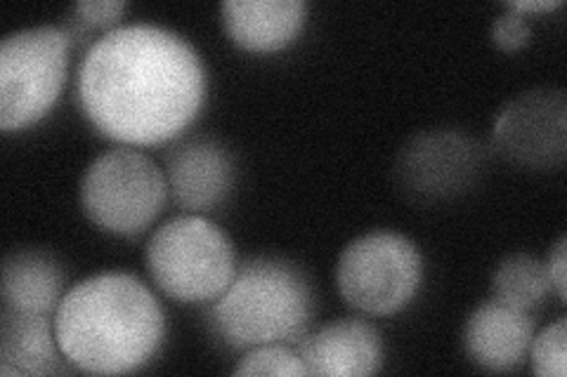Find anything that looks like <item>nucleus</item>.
Here are the masks:
<instances>
[{"label":"nucleus","mask_w":567,"mask_h":377,"mask_svg":"<svg viewBox=\"0 0 567 377\" xmlns=\"http://www.w3.org/2000/svg\"><path fill=\"white\" fill-rule=\"evenodd\" d=\"M206 74L194 45L166 27L126 24L87 48L79 104L93 128L121 145L181 137L202 112Z\"/></svg>","instance_id":"obj_1"},{"label":"nucleus","mask_w":567,"mask_h":377,"mask_svg":"<svg viewBox=\"0 0 567 377\" xmlns=\"http://www.w3.org/2000/svg\"><path fill=\"white\" fill-rule=\"evenodd\" d=\"M55 335L66 364L95 375H123L152 362L164 343L166 316L137 276L104 272L64 293Z\"/></svg>","instance_id":"obj_2"},{"label":"nucleus","mask_w":567,"mask_h":377,"mask_svg":"<svg viewBox=\"0 0 567 377\" xmlns=\"http://www.w3.org/2000/svg\"><path fill=\"white\" fill-rule=\"evenodd\" d=\"M315 312L303 269L279 255H256L237 266L233 283L213 300L210 326L227 347L296 345Z\"/></svg>","instance_id":"obj_3"},{"label":"nucleus","mask_w":567,"mask_h":377,"mask_svg":"<svg viewBox=\"0 0 567 377\" xmlns=\"http://www.w3.org/2000/svg\"><path fill=\"white\" fill-rule=\"evenodd\" d=\"M145 262L156 289L177 302H213L237 274L233 241L202 214H181L158 227Z\"/></svg>","instance_id":"obj_4"},{"label":"nucleus","mask_w":567,"mask_h":377,"mask_svg":"<svg viewBox=\"0 0 567 377\" xmlns=\"http://www.w3.org/2000/svg\"><path fill=\"white\" fill-rule=\"evenodd\" d=\"M71 35L64 27H33L0 43V128L39 123L62 95Z\"/></svg>","instance_id":"obj_5"},{"label":"nucleus","mask_w":567,"mask_h":377,"mask_svg":"<svg viewBox=\"0 0 567 377\" xmlns=\"http://www.w3.org/2000/svg\"><path fill=\"white\" fill-rule=\"evenodd\" d=\"M423 260L419 245L398 231H369L354 239L336 264V285L348 307L369 316L402 312L419 291Z\"/></svg>","instance_id":"obj_6"},{"label":"nucleus","mask_w":567,"mask_h":377,"mask_svg":"<svg viewBox=\"0 0 567 377\" xmlns=\"http://www.w3.org/2000/svg\"><path fill=\"white\" fill-rule=\"evenodd\" d=\"M166 175L154 160L131 147L100 154L81 182V206L95 227L133 237L164 210Z\"/></svg>","instance_id":"obj_7"},{"label":"nucleus","mask_w":567,"mask_h":377,"mask_svg":"<svg viewBox=\"0 0 567 377\" xmlns=\"http://www.w3.org/2000/svg\"><path fill=\"white\" fill-rule=\"evenodd\" d=\"M485 168L481 142L456 128L421 130L400 149L395 179L400 189L419 203L456 199L475 187Z\"/></svg>","instance_id":"obj_8"},{"label":"nucleus","mask_w":567,"mask_h":377,"mask_svg":"<svg viewBox=\"0 0 567 377\" xmlns=\"http://www.w3.org/2000/svg\"><path fill=\"white\" fill-rule=\"evenodd\" d=\"M492 149L518 168H560L567 154L565 90L535 87L508 100L494 118Z\"/></svg>","instance_id":"obj_9"},{"label":"nucleus","mask_w":567,"mask_h":377,"mask_svg":"<svg viewBox=\"0 0 567 377\" xmlns=\"http://www.w3.org/2000/svg\"><path fill=\"white\" fill-rule=\"evenodd\" d=\"M164 175L173 201L202 212L220 206L235 187V158L218 139L175 137L164 154Z\"/></svg>","instance_id":"obj_10"},{"label":"nucleus","mask_w":567,"mask_h":377,"mask_svg":"<svg viewBox=\"0 0 567 377\" xmlns=\"http://www.w3.org/2000/svg\"><path fill=\"white\" fill-rule=\"evenodd\" d=\"M308 375L364 377L383 364L381 333L362 318H341L303 335L293 345Z\"/></svg>","instance_id":"obj_11"},{"label":"nucleus","mask_w":567,"mask_h":377,"mask_svg":"<svg viewBox=\"0 0 567 377\" xmlns=\"http://www.w3.org/2000/svg\"><path fill=\"white\" fill-rule=\"evenodd\" d=\"M535 337V316L499 300L475 307L464 326V349L473 364L485 370L504 373L518 368Z\"/></svg>","instance_id":"obj_12"},{"label":"nucleus","mask_w":567,"mask_h":377,"mask_svg":"<svg viewBox=\"0 0 567 377\" xmlns=\"http://www.w3.org/2000/svg\"><path fill=\"white\" fill-rule=\"evenodd\" d=\"M223 27L248 52H277L291 45L308 17L306 0H225Z\"/></svg>","instance_id":"obj_13"},{"label":"nucleus","mask_w":567,"mask_h":377,"mask_svg":"<svg viewBox=\"0 0 567 377\" xmlns=\"http://www.w3.org/2000/svg\"><path fill=\"white\" fill-rule=\"evenodd\" d=\"M64 283L66 272L55 255L41 248H17L3 260V310L55 316L64 297Z\"/></svg>","instance_id":"obj_14"},{"label":"nucleus","mask_w":567,"mask_h":377,"mask_svg":"<svg viewBox=\"0 0 567 377\" xmlns=\"http://www.w3.org/2000/svg\"><path fill=\"white\" fill-rule=\"evenodd\" d=\"M55 316L0 312V375H55L64 370Z\"/></svg>","instance_id":"obj_15"},{"label":"nucleus","mask_w":567,"mask_h":377,"mask_svg":"<svg viewBox=\"0 0 567 377\" xmlns=\"http://www.w3.org/2000/svg\"><path fill=\"white\" fill-rule=\"evenodd\" d=\"M551 291L546 264L527 253L504 258L492 274V297L523 312L537 310Z\"/></svg>","instance_id":"obj_16"},{"label":"nucleus","mask_w":567,"mask_h":377,"mask_svg":"<svg viewBox=\"0 0 567 377\" xmlns=\"http://www.w3.org/2000/svg\"><path fill=\"white\" fill-rule=\"evenodd\" d=\"M235 375H308L303 362L291 345H260L246 349L239 364L233 370Z\"/></svg>","instance_id":"obj_17"},{"label":"nucleus","mask_w":567,"mask_h":377,"mask_svg":"<svg viewBox=\"0 0 567 377\" xmlns=\"http://www.w3.org/2000/svg\"><path fill=\"white\" fill-rule=\"evenodd\" d=\"M532 370L544 377H565L567 373V321L558 318L532 337Z\"/></svg>","instance_id":"obj_18"},{"label":"nucleus","mask_w":567,"mask_h":377,"mask_svg":"<svg viewBox=\"0 0 567 377\" xmlns=\"http://www.w3.org/2000/svg\"><path fill=\"white\" fill-rule=\"evenodd\" d=\"M126 10V3L123 0H83V3H76L71 8V12L76 14V31H69L71 41H76V35L85 33L93 27H112L121 12Z\"/></svg>","instance_id":"obj_19"},{"label":"nucleus","mask_w":567,"mask_h":377,"mask_svg":"<svg viewBox=\"0 0 567 377\" xmlns=\"http://www.w3.org/2000/svg\"><path fill=\"white\" fill-rule=\"evenodd\" d=\"M489 35H492V41L506 52L523 48L532 35V27L527 22V14H520L516 10L506 8V12L494 20V24L489 29Z\"/></svg>","instance_id":"obj_20"},{"label":"nucleus","mask_w":567,"mask_h":377,"mask_svg":"<svg viewBox=\"0 0 567 377\" xmlns=\"http://www.w3.org/2000/svg\"><path fill=\"white\" fill-rule=\"evenodd\" d=\"M565 269H567V239L560 237L546 260V272H548V279H551V289L556 291L560 302H565V297H567Z\"/></svg>","instance_id":"obj_21"},{"label":"nucleus","mask_w":567,"mask_h":377,"mask_svg":"<svg viewBox=\"0 0 567 377\" xmlns=\"http://www.w3.org/2000/svg\"><path fill=\"white\" fill-rule=\"evenodd\" d=\"M560 6V0H520V3H506L508 10H516L520 14L527 12H548Z\"/></svg>","instance_id":"obj_22"}]
</instances>
